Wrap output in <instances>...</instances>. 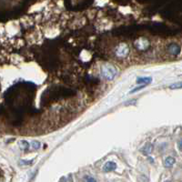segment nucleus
I'll list each match as a JSON object with an SVG mask.
<instances>
[{
	"mask_svg": "<svg viewBox=\"0 0 182 182\" xmlns=\"http://www.w3.org/2000/svg\"><path fill=\"white\" fill-rule=\"evenodd\" d=\"M116 167H117V164H116L115 162H113V161H108V162H107V163L104 165V167H103V171H105V172H110V171L115 170Z\"/></svg>",
	"mask_w": 182,
	"mask_h": 182,
	"instance_id": "1",
	"label": "nucleus"
},
{
	"mask_svg": "<svg viewBox=\"0 0 182 182\" xmlns=\"http://www.w3.org/2000/svg\"><path fill=\"white\" fill-rule=\"evenodd\" d=\"M175 162H176L175 158H174L173 157H170V156H169V157H166V159L164 160V166H165L166 167H172L174 166Z\"/></svg>",
	"mask_w": 182,
	"mask_h": 182,
	"instance_id": "2",
	"label": "nucleus"
},
{
	"mask_svg": "<svg viewBox=\"0 0 182 182\" xmlns=\"http://www.w3.org/2000/svg\"><path fill=\"white\" fill-rule=\"evenodd\" d=\"M152 81V78L150 77H147V78H138L137 79V84H144V85H147V84H150Z\"/></svg>",
	"mask_w": 182,
	"mask_h": 182,
	"instance_id": "3",
	"label": "nucleus"
},
{
	"mask_svg": "<svg viewBox=\"0 0 182 182\" xmlns=\"http://www.w3.org/2000/svg\"><path fill=\"white\" fill-rule=\"evenodd\" d=\"M168 51H169V53L176 55V54H177V53L180 52V48L177 47V46H176V45H171L168 48Z\"/></svg>",
	"mask_w": 182,
	"mask_h": 182,
	"instance_id": "4",
	"label": "nucleus"
},
{
	"mask_svg": "<svg viewBox=\"0 0 182 182\" xmlns=\"http://www.w3.org/2000/svg\"><path fill=\"white\" fill-rule=\"evenodd\" d=\"M152 150H153V147H152V145H150V144H147V145H145L144 147L141 149V151H142L144 154H146V155L151 153Z\"/></svg>",
	"mask_w": 182,
	"mask_h": 182,
	"instance_id": "5",
	"label": "nucleus"
},
{
	"mask_svg": "<svg viewBox=\"0 0 182 182\" xmlns=\"http://www.w3.org/2000/svg\"><path fill=\"white\" fill-rule=\"evenodd\" d=\"M19 145H20V147L22 148V149H24V150H28V148H29V143L28 142H27L26 140H21L20 141V143H19Z\"/></svg>",
	"mask_w": 182,
	"mask_h": 182,
	"instance_id": "6",
	"label": "nucleus"
},
{
	"mask_svg": "<svg viewBox=\"0 0 182 182\" xmlns=\"http://www.w3.org/2000/svg\"><path fill=\"white\" fill-rule=\"evenodd\" d=\"M40 142L39 141H37V140H34L31 142V147L34 148V149H38L40 147Z\"/></svg>",
	"mask_w": 182,
	"mask_h": 182,
	"instance_id": "7",
	"label": "nucleus"
},
{
	"mask_svg": "<svg viewBox=\"0 0 182 182\" xmlns=\"http://www.w3.org/2000/svg\"><path fill=\"white\" fill-rule=\"evenodd\" d=\"M170 88L171 89H177V88H178V89H180L181 88V83L180 82H178L177 84H173V85H171L170 86Z\"/></svg>",
	"mask_w": 182,
	"mask_h": 182,
	"instance_id": "8",
	"label": "nucleus"
},
{
	"mask_svg": "<svg viewBox=\"0 0 182 182\" xmlns=\"http://www.w3.org/2000/svg\"><path fill=\"white\" fill-rule=\"evenodd\" d=\"M146 87V85H143V86H140V87H138V88H134L133 90H131L129 93L130 94H133V93H136V92H137L138 90H141L142 88H144Z\"/></svg>",
	"mask_w": 182,
	"mask_h": 182,
	"instance_id": "9",
	"label": "nucleus"
},
{
	"mask_svg": "<svg viewBox=\"0 0 182 182\" xmlns=\"http://www.w3.org/2000/svg\"><path fill=\"white\" fill-rule=\"evenodd\" d=\"M87 182H97V181H96V179L94 177H88L87 179Z\"/></svg>",
	"mask_w": 182,
	"mask_h": 182,
	"instance_id": "10",
	"label": "nucleus"
},
{
	"mask_svg": "<svg viewBox=\"0 0 182 182\" xmlns=\"http://www.w3.org/2000/svg\"><path fill=\"white\" fill-rule=\"evenodd\" d=\"M23 165H29L33 162V160H30V161H21Z\"/></svg>",
	"mask_w": 182,
	"mask_h": 182,
	"instance_id": "11",
	"label": "nucleus"
},
{
	"mask_svg": "<svg viewBox=\"0 0 182 182\" xmlns=\"http://www.w3.org/2000/svg\"><path fill=\"white\" fill-rule=\"evenodd\" d=\"M166 182H170V181H166Z\"/></svg>",
	"mask_w": 182,
	"mask_h": 182,
	"instance_id": "12",
	"label": "nucleus"
}]
</instances>
